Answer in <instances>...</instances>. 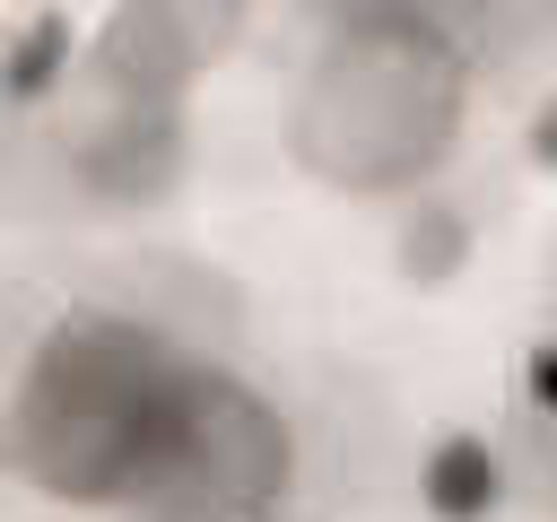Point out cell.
<instances>
[{"label": "cell", "instance_id": "2", "mask_svg": "<svg viewBox=\"0 0 557 522\" xmlns=\"http://www.w3.org/2000/svg\"><path fill=\"white\" fill-rule=\"evenodd\" d=\"M200 357H174L148 322L78 304L61 313L9 400V452L44 496L70 505H131L139 470L157 461L174 400Z\"/></svg>", "mask_w": 557, "mask_h": 522}, {"label": "cell", "instance_id": "5", "mask_svg": "<svg viewBox=\"0 0 557 522\" xmlns=\"http://www.w3.org/2000/svg\"><path fill=\"white\" fill-rule=\"evenodd\" d=\"M426 513H444V522H487L496 513V496H505V461H496V444L487 435H444L435 452H426Z\"/></svg>", "mask_w": 557, "mask_h": 522}, {"label": "cell", "instance_id": "1", "mask_svg": "<svg viewBox=\"0 0 557 522\" xmlns=\"http://www.w3.org/2000/svg\"><path fill=\"white\" fill-rule=\"evenodd\" d=\"M470 61L426 9H357L322 35L296 78L287 148L331 191H409L444 165L461 130Z\"/></svg>", "mask_w": 557, "mask_h": 522}, {"label": "cell", "instance_id": "4", "mask_svg": "<svg viewBox=\"0 0 557 522\" xmlns=\"http://www.w3.org/2000/svg\"><path fill=\"white\" fill-rule=\"evenodd\" d=\"M226 35H235V9H113L87 44V78L96 96L183 113V87L226 52Z\"/></svg>", "mask_w": 557, "mask_h": 522}, {"label": "cell", "instance_id": "8", "mask_svg": "<svg viewBox=\"0 0 557 522\" xmlns=\"http://www.w3.org/2000/svg\"><path fill=\"white\" fill-rule=\"evenodd\" d=\"M531 157H540V165H557V96H548V104H540V122H531Z\"/></svg>", "mask_w": 557, "mask_h": 522}, {"label": "cell", "instance_id": "7", "mask_svg": "<svg viewBox=\"0 0 557 522\" xmlns=\"http://www.w3.org/2000/svg\"><path fill=\"white\" fill-rule=\"evenodd\" d=\"M9 44H17V61H9V96H44V87L70 70V17H61V9H26V17L9 26Z\"/></svg>", "mask_w": 557, "mask_h": 522}, {"label": "cell", "instance_id": "6", "mask_svg": "<svg viewBox=\"0 0 557 522\" xmlns=\"http://www.w3.org/2000/svg\"><path fill=\"white\" fill-rule=\"evenodd\" d=\"M470 244H479L470 209H453L444 191H426V200L409 209V226H400V278H418V287H444V278L470 261Z\"/></svg>", "mask_w": 557, "mask_h": 522}, {"label": "cell", "instance_id": "3", "mask_svg": "<svg viewBox=\"0 0 557 522\" xmlns=\"http://www.w3.org/2000/svg\"><path fill=\"white\" fill-rule=\"evenodd\" d=\"M287 418L226 365H191L157 461L131 487V522H261L287 496Z\"/></svg>", "mask_w": 557, "mask_h": 522}]
</instances>
